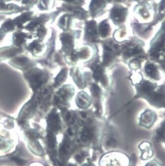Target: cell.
Returning <instances> with one entry per match:
<instances>
[{
	"mask_svg": "<svg viewBox=\"0 0 165 166\" xmlns=\"http://www.w3.org/2000/svg\"><path fill=\"white\" fill-rule=\"evenodd\" d=\"M74 94V89L70 85H65L61 87L57 92L54 101L57 106L61 108H66L69 106V102Z\"/></svg>",
	"mask_w": 165,
	"mask_h": 166,
	"instance_id": "6da1fadb",
	"label": "cell"
},
{
	"mask_svg": "<svg viewBox=\"0 0 165 166\" xmlns=\"http://www.w3.org/2000/svg\"><path fill=\"white\" fill-rule=\"evenodd\" d=\"M26 75L31 87L36 89L46 84L49 78L47 72L38 69L30 71Z\"/></svg>",
	"mask_w": 165,
	"mask_h": 166,
	"instance_id": "7a4b0ae2",
	"label": "cell"
},
{
	"mask_svg": "<svg viewBox=\"0 0 165 166\" xmlns=\"http://www.w3.org/2000/svg\"><path fill=\"white\" fill-rule=\"evenodd\" d=\"M85 38L89 42L96 43L99 40L98 26L94 20H90L86 23L85 28Z\"/></svg>",
	"mask_w": 165,
	"mask_h": 166,
	"instance_id": "3957f363",
	"label": "cell"
},
{
	"mask_svg": "<svg viewBox=\"0 0 165 166\" xmlns=\"http://www.w3.org/2000/svg\"><path fill=\"white\" fill-rule=\"evenodd\" d=\"M127 9L120 6H115L111 9L110 17L115 24H120L125 21L127 15Z\"/></svg>",
	"mask_w": 165,
	"mask_h": 166,
	"instance_id": "277c9868",
	"label": "cell"
},
{
	"mask_svg": "<svg viewBox=\"0 0 165 166\" xmlns=\"http://www.w3.org/2000/svg\"><path fill=\"white\" fill-rule=\"evenodd\" d=\"M70 76L73 78L74 82L79 88H85L86 86V80L88 81L86 75L87 72H83L79 68L74 67L70 69Z\"/></svg>",
	"mask_w": 165,
	"mask_h": 166,
	"instance_id": "5b68a950",
	"label": "cell"
},
{
	"mask_svg": "<svg viewBox=\"0 0 165 166\" xmlns=\"http://www.w3.org/2000/svg\"><path fill=\"white\" fill-rule=\"evenodd\" d=\"M47 124L50 132H57L60 130L61 120L60 114L56 109H53L48 115Z\"/></svg>",
	"mask_w": 165,
	"mask_h": 166,
	"instance_id": "8992f818",
	"label": "cell"
},
{
	"mask_svg": "<svg viewBox=\"0 0 165 166\" xmlns=\"http://www.w3.org/2000/svg\"><path fill=\"white\" fill-rule=\"evenodd\" d=\"M116 45L115 44H106L103 46V65H108L111 64L115 60L117 53Z\"/></svg>",
	"mask_w": 165,
	"mask_h": 166,
	"instance_id": "52a82bcc",
	"label": "cell"
},
{
	"mask_svg": "<svg viewBox=\"0 0 165 166\" xmlns=\"http://www.w3.org/2000/svg\"><path fill=\"white\" fill-rule=\"evenodd\" d=\"M62 45V50L64 52L70 55L74 51V41L73 35L68 33H63L60 36Z\"/></svg>",
	"mask_w": 165,
	"mask_h": 166,
	"instance_id": "ba28073f",
	"label": "cell"
},
{
	"mask_svg": "<svg viewBox=\"0 0 165 166\" xmlns=\"http://www.w3.org/2000/svg\"><path fill=\"white\" fill-rule=\"evenodd\" d=\"M75 101L78 107L80 109H85L90 106L92 99L87 93L81 91L77 94Z\"/></svg>",
	"mask_w": 165,
	"mask_h": 166,
	"instance_id": "9c48e42d",
	"label": "cell"
},
{
	"mask_svg": "<svg viewBox=\"0 0 165 166\" xmlns=\"http://www.w3.org/2000/svg\"><path fill=\"white\" fill-rule=\"evenodd\" d=\"M108 0H91L89 6L90 14L93 17L98 16L103 12Z\"/></svg>",
	"mask_w": 165,
	"mask_h": 166,
	"instance_id": "30bf717a",
	"label": "cell"
},
{
	"mask_svg": "<svg viewBox=\"0 0 165 166\" xmlns=\"http://www.w3.org/2000/svg\"><path fill=\"white\" fill-rule=\"evenodd\" d=\"M92 67L94 79L96 81V82H101L102 84L103 83H104L103 82L106 81L105 79L106 75L105 74V70L103 68V66L100 63L97 62Z\"/></svg>",
	"mask_w": 165,
	"mask_h": 166,
	"instance_id": "8fae6325",
	"label": "cell"
},
{
	"mask_svg": "<svg viewBox=\"0 0 165 166\" xmlns=\"http://www.w3.org/2000/svg\"><path fill=\"white\" fill-rule=\"evenodd\" d=\"M99 36L102 38H106L111 35V27L107 19L101 21L98 26Z\"/></svg>",
	"mask_w": 165,
	"mask_h": 166,
	"instance_id": "7c38bea8",
	"label": "cell"
},
{
	"mask_svg": "<svg viewBox=\"0 0 165 166\" xmlns=\"http://www.w3.org/2000/svg\"><path fill=\"white\" fill-rule=\"evenodd\" d=\"M12 64L15 65L17 67L20 68H27L31 67L34 65L33 61L26 57H20L13 59Z\"/></svg>",
	"mask_w": 165,
	"mask_h": 166,
	"instance_id": "4fadbf2b",
	"label": "cell"
},
{
	"mask_svg": "<svg viewBox=\"0 0 165 166\" xmlns=\"http://www.w3.org/2000/svg\"><path fill=\"white\" fill-rule=\"evenodd\" d=\"M68 69L66 68H63L60 71V72H59L54 80V87L57 88L63 85L68 77Z\"/></svg>",
	"mask_w": 165,
	"mask_h": 166,
	"instance_id": "5bb4252c",
	"label": "cell"
},
{
	"mask_svg": "<svg viewBox=\"0 0 165 166\" xmlns=\"http://www.w3.org/2000/svg\"><path fill=\"white\" fill-rule=\"evenodd\" d=\"M65 8L68 11H70V13H73L74 15L77 16L79 19H83L86 18V11L84 10L83 9L73 6L68 5L65 6Z\"/></svg>",
	"mask_w": 165,
	"mask_h": 166,
	"instance_id": "9a60e30c",
	"label": "cell"
},
{
	"mask_svg": "<svg viewBox=\"0 0 165 166\" xmlns=\"http://www.w3.org/2000/svg\"><path fill=\"white\" fill-rule=\"evenodd\" d=\"M71 23V17L69 15H64L60 18L58 21L59 27L64 30H67L70 28Z\"/></svg>",
	"mask_w": 165,
	"mask_h": 166,
	"instance_id": "2e32d148",
	"label": "cell"
},
{
	"mask_svg": "<svg viewBox=\"0 0 165 166\" xmlns=\"http://www.w3.org/2000/svg\"><path fill=\"white\" fill-rule=\"evenodd\" d=\"M19 52V50L18 49H4V50L0 51V59H6V58H9L13 56L16 55V53Z\"/></svg>",
	"mask_w": 165,
	"mask_h": 166,
	"instance_id": "e0dca14e",
	"label": "cell"
},
{
	"mask_svg": "<svg viewBox=\"0 0 165 166\" xmlns=\"http://www.w3.org/2000/svg\"><path fill=\"white\" fill-rule=\"evenodd\" d=\"M92 133L90 129H85L84 130L81 135V139L83 141H87L92 137Z\"/></svg>",
	"mask_w": 165,
	"mask_h": 166,
	"instance_id": "ac0fdd59",
	"label": "cell"
},
{
	"mask_svg": "<svg viewBox=\"0 0 165 166\" xmlns=\"http://www.w3.org/2000/svg\"><path fill=\"white\" fill-rule=\"evenodd\" d=\"M55 137L54 134L51 132H49L48 135V145L50 148H53L55 147L56 144Z\"/></svg>",
	"mask_w": 165,
	"mask_h": 166,
	"instance_id": "d6986e66",
	"label": "cell"
},
{
	"mask_svg": "<svg viewBox=\"0 0 165 166\" xmlns=\"http://www.w3.org/2000/svg\"><path fill=\"white\" fill-rule=\"evenodd\" d=\"M64 1L70 4H75L77 5H80L83 3V0H64Z\"/></svg>",
	"mask_w": 165,
	"mask_h": 166,
	"instance_id": "ffe728a7",
	"label": "cell"
},
{
	"mask_svg": "<svg viewBox=\"0 0 165 166\" xmlns=\"http://www.w3.org/2000/svg\"><path fill=\"white\" fill-rule=\"evenodd\" d=\"M116 144V142L113 138H111L107 140V144L108 146L114 147L115 146Z\"/></svg>",
	"mask_w": 165,
	"mask_h": 166,
	"instance_id": "44dd1931",
	"label": "cell"
},
{
	"mask_svg": "<svg viewBox=\"0 0 165 166\" xmlns=\"http://www.w3.org/2000/svg\"><path fill=\"white\" fill-rule=\"evenodd\" d=\"M165 9V0H163L162 3L161 5L160 6V10L161 11H163Z\"/></svg>",
	"mask_w": 165,
	"mask_h": 166,
	"instance_id": "7402d4cb",
	"label": "cell"
},
{
	"mask_svg": "<svg viewBox=\"0 0 165 166\" xmlns=\"http://www.w3.org/2000/svg\"><path fill=\"white\" fill-rule=\"evenodd\" d=\"M75 159L76 161L80 163L81 161H82V157H81L80 155H78L75 157Z\"/></svg>",
	"mask_w": 165,
	"mask_h": 166,
	"instance_id": "603a6c76",
	"label": "cell"
},
{
	"mask_svg": "<svg viewBox=\"0 0 165 166\" xmlns=\"http://www.w3.org/2000/svg\"><path fill=\"white\" fill-rule=\"evenodd\" d=\"M83 166H91V165H84Z\"/></svg>",
	"mask_w": 165,
	"mask_h": 166,
	"instance_id": "cb8c5ba5",
	"label": "cell"
},
{
	"mask_svg": "<svg viewBox=\"0 0 165 166\" xmlns=\"http://www.w3.org/2000/svg\"><path fill=\"white\" fill-rule=\"evenodd\" d=\"M70 166H72V165H70Z\"/></svg>",
	"mask_w": 165,
	"mask_h": 166,
	"instance_id": "d4e9b609",
	"label": "cell"
}]
</instances>
